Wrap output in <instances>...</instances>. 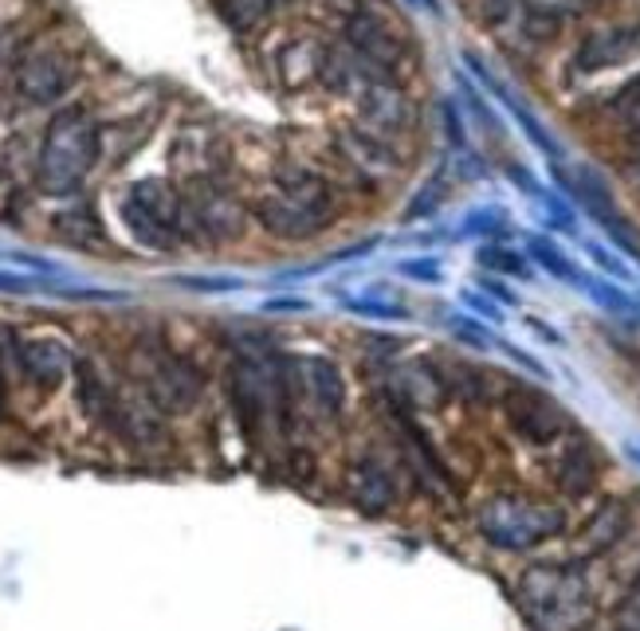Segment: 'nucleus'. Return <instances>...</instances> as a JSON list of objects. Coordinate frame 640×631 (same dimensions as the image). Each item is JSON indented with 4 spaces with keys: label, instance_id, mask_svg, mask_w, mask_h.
<instances>
[{
    "label": "nucleus",
    "instance_id": "8",
    "mask_svg": "<svg viewBox=\"0 0 640 631\" xmlns=\"http://www.w3.org/2000/svg\"><path fill=\"white\" fill-rule=\"evenodd\" d=\"M146 377L154 397L169 409H189L201 397V369L181 353H169L166 345L146 350Z\"/></svg>",
    "mask_w": 640,
    "mask_h": 631
},
{
    "label": "nucleus",
    "instance_id": "21",
    "mask_svg": "<svg viewBox=\"0 0 640 631\" xmlns=\"http://www.w3.org/2000/svg\"><path fill=\"white\" fill-rule=\"evenodd\" d=\"M617 628L620 631H640V581L632 584V593L617 608Z\"/></svg>",
    "mask_w": 640,
    "mask_h": 631
},
{
    "label": "nucleus",
    "instance_id": "24",
    "mask_svg": "<svg viewBox=\"0 0 640 631\" xmlns=\"http://www.w3.org/2000/svg\"><path fill=\"white\" fill-rule=\"evenodd\" d=\"M0 412H4V380H0Z\"/></svg>",
    "mask_w": 640,
    "mask_h": 631
},
{
    "label": "nucleus",
    "instance_id": "19",
    "mask_svg": "<svg viewBox=\"0 0 640 631\" xmlns=\"http://www.w3.org/2000/svg\"><path fill=\"white\" fill-rule=\"evenodd\" d=\"M620 530H625V510H620L617 502L605 510V518H597V522L585 530V537H590L593 549H605V545H613L620 537Z\"/></svg>",
    "mask_w": 640,
    "mask_h": 631
},
{
    "label": "nucleus",
    "instance_id": "6",
    "mask_svg": "<svg viewBox=\"0 0 640 631\" xmlns=\"http://www.w3.org/2000/svg\"><path fill=\"white\" fill-rule=\"evenodd\" d=\"M346 44L358 56V68L377 78H389L404 59V39L374 12H354L346 20Z\"/></svg>",
    "mask_w": 640,
    "mask_h": 631
},
{
    "label": "nucleus",
    "instance_id": "2",
    "mask_svg": "<svg viewBox=\"0 0 640 631\" xmlns=\"http://www.w3.org/2000/svg\"><path fill=\"white\" fill-rule=\"evenodd\" d=\"M256 216L279 240H311L335 216V193L323 177L303 166H287L276 173L271 193L256 205Z\"/></svg>",
    "mask_w": 640,
    "mask_h": 631
},
{
    "label": "nucleus",
    "instance_id": "14",
    "mask_svg": "<svg viewBox=\"0 0 640 631\" xmlns=\"http://www.w3.org/2000/svg\"><path fill=\"white\" fill-rule=\"evenodd\" d=\"M21 365H24V373H28V380H36V385L51 389V385L63 377V369H68V357H63L60 341L36 338L21 350Z\"/></svg>",
    "mask_w": 640,
    "mask_h": 631
},
{
    "label": "nucleus",
    "instance_id": "7",
    "mask_svg": "<svg viewBox=\"0 0 640 631\" xmlns=\"http://www.w3.org/2000/svg\"><path fill=\"white\" fill-rule=\"evenodd\" d=\"M75 83V59L68 56L56 44H40L21 59L16 68V90H21L28 102L44 107V102H56L63 98Z\"/></svg>",
    "mask_w": 640,
    "mask_h": 631
},
{
    "label": "nucleus",
    "instance_id": "5",
    "mask_svg": "<svg viewBox=\"0 0 640 631\" xmlns=\"http://www.w3.org/2000/svg\"><path fill=\"white\" fill-rule=\"evenodd\" d=\"M354 90H358V107H362L365 130H370V134L389 142L394 134H409V130H413V107H409L404 90L394 87L389 78H377L358 68Z\"/></svg>",
    "mask_w": 640,
    "mask_h": 631
},
{
    "label": "nucleus",
    "instance_id": "12",
    "mask_svg": "<svg viewBox=\"0 0 640 631\" xmlns=\"http://www.w3.org/2000/svg\"><path fill=\"white\" fill-rule=\"evenodd\" d=\"M338 149L365 181H389L397 173V154L389 142H382L370 130H342L338 134Z\"/></svg>",
    "mask_w": 640,
    "mask_h": 631
},
{
    "label": "nucleus",
    "instance_id": "3",
    "mask_svg": "<svg viewBox=\"0 0 640 631\" xmlns=\"http://www.w3.org/2000/svg\"><path fill=\"white\" fill-rule=\"evenodd\" d=\"M522 608L542 631H581L593 620L590 584L578 569L534 565L519 584Z\"/></svg>",
    "mask_w": 640,
    "mask_h": 631
},
{
    "label": "nucleus",
    "instance_id": "10",
    "mask_svg": "<svg viewBox=\"0 0 640 631\" xmlns=\"http://www.w3.org/2000/svg\"><path fill=\"white\" fill-rule=\"evenodd\" d=\"M507 416H511L515 432L527 436L531 444H551L566 432V412L546 392L527 389V385H515L507 392Z\"/></svg>",
    "mask_w": 640,
    "mask_h": 631
},
{
    "label": "nucleus",
    "instance_id": "22",
    "mask_svg": "<svg viewBox=\"0 0 640 631\" xmlns=\"http://www.w3.org/2000/svg\"><path fill=\"white\" fill-rule=\"evenodd\" d=\"M590 252H593V259H597V263H605V267H609L613 275H625V267H620V263L613 259V255L605 252V247H597V243H590Z\"/></svg>",
    "mask_w": 640,
    "mask_h": 631
},
{
    "label": "nucleus",
    "instance_id": "18",
    "mask_svg": "<svg viewBox=\"0 0 640 631\" xmlns=\"http://www.w3.org/2000/svg\"><path fill=\"white\" fill-rule=\"evenodd\" d=\"M531 255L534 259L542 263V267H546V271L554 275V279H566V282H585V275L578 271V267H573L570 259H566V255L558 252V247H554L551 240H531Z\"/></svg>",
    "mask_w": 640,
    "mask_h": 631
},
{
    "label": "nucleus",
    "instance_id": "1",
    "mask_svg": "<svg viewBox=\"0 0 640 631\" xmlns=\"http://www.w3.org/2000/svg\"><path fill=\"white\" fill-rule=\"evenodd\" d=\"M99 161V126L83 107H68L48 122L40 161H36V181L44 193L71 196L80 193Z\"/></svg>",
    "mask_w": 640,
    "mask_h": 631
},
{
    "label": "nucleus",
    "instance_id": "16",
    "mask_svg": "<svg viewBox=\"0 0 640 631\" xmlns=\"http://www.w3.org/2000/svg\"><path fill=\"white\" fill-rule=\"evenodd\" d=\"M558 483L566 495H585L597 483V456L590 451V444L566 447V456L558 463Z\"/></svg>",
    "mask_w": 640,
    "mask_h": 631
},
{
    "label": "nucleus",
    "instance_id": "20",
    "mask_svg": "<svg viewBox=\"0 0 640 631\" xmlns=\"http://www.w3.org/2000/svg\"><path fill=\"white\" fill-rule=\"evenodd\" d=\"M483 263H487V267H495V271H507V275H522V271H527V259H522V255H515V252H507V247H487V252H483Z\"/></svg>",
    "mask_w": 640,
    "mask_h": 631
},
{
    "label": "nucleus",
    "instance_id": "9",
    "mask_svg": "<svg viewBox=\"0 0 640 631\" xmlns=\"http://www.w3.org/2000/svg\"><path fill=\"white\" fill-rule=\"evenodd\" d=\"M185 232H197L205 240H237L244 232V208L228 193L205 185L185 196Z\"/></svg>",
    "mask_w": 640,
    "mask_h": 631
},
{
    "label": "nucleus",
    "instance_id": "23",
    "mask_svg": "<svg viewBox=\"0 0 640 631\" xmlns=\"http://www.w3.org/2000/svg\"><path fill=\"white\" fill-rule=\"evenodd\" d=\"M409 4H416V9H428V12H440V4H436V0H409Z\"/></svg>",
    "mask_w": 640,
    "mask_h": 631
},
{
    "label": "nucleus",
    "instance_id": "13",
    "mask_svg": "<svg viewBox=\"0 0 640 631\" xmlns=\"http://www.w3.org/2000/svg\"><path fill=\"white\" fill-rule=\"evenodd\" d=\"M330 68V59H326L323 44H315V39H291L283 51H279V71H283V78L291 83V87H303V83H315L323 71Z\"/></svg>",
    "mask_w": 640,
    "mask_h": 631
},
{
    "label": "nucleus",
    "instance_id": "15",
    "mask_svg": "<svg viewBox=\"0 0 640 631\" xmlns=\"http://www.w3.org/2000/svg\"><path fill=\"white\" fill-rule=\"evenodd\" d=\"M122 223L130 228V235L138 243H146V247H158V252H169V247H178L181 235L173 232V228H166L161 220H154V216L146 213V208L138 205V201H122Z\"/></svg>",
    "mask_w": 640,
    "mask_h": 631
},
{
    "label": "nucleus",
    "instance_id": "17",
    "mask_svg": "<svg viewBox=\"0 0 640 631\" xmlns=\"http://www.w3.org/2000/svg\"><path fill=\"white\" fill-rule=\"evenodd\" d=\"M303 373H306V389L315 392L318 404H323L326 412H335L338 404H342V377H338L335 361L306 357L303 361Z\"/></svg>",
    "mask_w": 640,
    "mask_h": 631
},
{
    "label": "nucleus",
    "instance_id": "11",
    "mask_svg": "<svg viewBox=\"0 0 640 631\" xmlns=\"http://www.w3.org/2000/svg\"><path fill=\"white\" fill-rule=\"evenodd\" d=\"M637 56H640V20H629V24H609V28H597L593 36L581 39L573 68L593 75V71L620 68V63H629Z\"/></svg>",
    "mask_w": 640,
    "mask_h": 631
},
{
    "label": "nucleus",
    "instance_id": "4",
    "mask_svg": "<svg viewBox=\"0 0 640 631\" xmlns=\"http://www.w3.org/2000/svg\"><path fill=\"white\" fill-rule=\"evenodd\" d=\"M561 525H566V518L554 506L527 495H499L480 510L483 537L499 549H531V545L558 534Z\"/></svg>",
    "mask_w": 640,
    "mask_h": 631
}]
</instances>
